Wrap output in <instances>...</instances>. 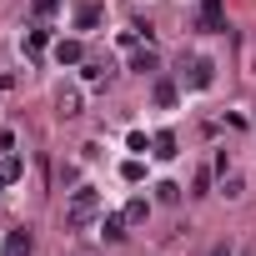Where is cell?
Listing matches in <instances>:
<instances>
[{"instance_id": "14", "label": "cell", "mask_w": 256, "mask_h": 256, "mask_svg": "<svg viewBox=\"0 0 256 256\" xmlns=\"http://www.w3.org/2000/svg\"><path fill=\"white\" fill-rule=\"evenodd\" d=\"M156 201H161V206H176V201H181V186H176V181H161V186H156Z\"/></svg>"}, {"instance_id": "9", "label": "cell", "mask_w": 256, "mask_h": 256, "mask_svg": "<svg viewBox=\"0 0 256 256\" xmlns=\"http://www.w3.org/2000/svg\"><path fill=\"white\" fill-rule=\"evenodd\" d=\"M56 106H60V116L70 120V116H80V90H60L56 96Z\"/></svg>"}, {"instance_id": "4", "label": "cell", "mask_w": 256, "mask_h": 256, "mask_svg": "<svg viewBox=\"0 0 256 256\" xmlns=\"http://www.w3.org/2000/svg\"><path fill=\"white\" fill-rule=\"evenodd\" d=\"M221 26H226L221 0H201V30H221Z\"/></svg>"}, {"instance_id": "19", "label": "cell", "mask_w": 256, "mask_h": 256, "mask_svg": "<svg viewBox=\"0 0 256 256\" xmlns=\"http://www.w3.org/2000/svg\"><path fill=\"white\" fill-rule=\"evenodd\" d=\"M0 186H10V181H6V176H0Z\"/></svg>"}, {"instance_id": "3", "label": "cell", "mask_w": 256, "mask_h": 256, "mask_svg": "<svg viewBox=\"0 0 256 256\" xmlns=\"http://www.w3.org/2000/svg\"><path fill=\"white\" fill-rule=\"evenodd\" d=\"M211 80H216V66H211L206 56H196V60H191V90H206Z\"/></svg>"}, {"instance_id": "12", "label": "cell", "mask_w": 256, "mask_h": 256, "mask_svg": "<svg viewBox=\"0 0 256 256\" xmlns=\"http://www.w3.org/2000/svg\"><path fill=\"white\" fill-rule=\"evenodd\" d=\"M76 26H80V30H96V26H100V6H80Z\"/></svg>"}, {"instance_id": "8", "label": "cell", "mask_w": 256, "mask_h": 256, "mask_svg": "<svg viewBox=\"0 0 256 256\" xmlns=\"http://www.w3.org/2000/svg\"><path fill=\"white\" fill-rule=\"evenodd\" d=\"M46 46H50V30H46V20H40V26H30V36H26V56H40Z\"/></svg>"}, {"instance_id": "2", "label": "cell", "mask_w": 256, "mask_h": 256, "mask_svg": "<svg viewBox=\"0 0 256 256\" xmlns=\"http://www.w3.org/2000/svg\"><path fill=\"white\" fill-rule=\"evenodd\" d=\"M131 70H136V76H156V70H161V56H156L151 40H146V46H131Z\"/></svg>"}, {"instance_id": "5", "label": "cell", "mask_w": 256, "mask_h": 256, "mask_svg": "<svg viewBox=\"0 0 256 256\" xmlns=\"http://www.w3.org/2000/svg\"><path fill=\"white\" fill-rule=\"evenodd\" d=\"M36 251V236L20 226V231H10V241H6V256H30Z\"/></svg>"}, {"instance_id": "7", "label": "cell", "mask_w": 256, "mask_h": 256, "mask_svg": "<svg viewBox=\"0 0 256 256\" xmlns=\"http://www.w3.org/2000/svg\"><path fill=\"white\" fill-rule=\"evenodd\" d=\"M151 156H156V161H176V156H181V151H176V136H171V131H161V136L151 141Z\"/></svg>"}, {"instance_id": "13", "label": "cell", "mask_w": 256, "mask_h": 256, "mask_svg": "<svg viewBox=\"0 0 256 256\" xmlns=\"http://www.w3.org/2000/svg\"><path fill=\"white\" fill-rule=\"evenodd\" d=\"M156 106H161V110L176 106V86H171V80H156Z\"/></svg>"}, {"instance_id": "10", "label": "cell", "mask_w": 256, "mask_h": 256, "mask_svg": "<svg viewBox=\"0 0 256 256\" xmlns=\"http://www.w3.org/2000/svg\"><path fill=\"white\" fill-rule=\"evenodd\" d=\"M100 236L106 241H126V216H106L100 221Z\"/></svg>"}, {"instance_id": "6", "label": "cell", "mask_w": 256, "mask_h": 256, "mask_svg": "<svg viewBox=\"0 0 256 256\" xmlns=\"http://www.w3.org/2000/svg\"><path fill=\"white\" fill-rule=\"evenodd\" d=\"M56 60H60V66H80V60H86V46H80V40H60V46H56Z\"/></svg>"}, {"instance_id": "18", "label": "cell", "mask_w": 256, "mask_h": 256, "mask_svg": "<svg viewBox=\"0 0 256 256\" xmlns=\"http://www.w3.org/2000/svg\"><path fill=\"white\" fill-rule=\"evenodd\" d=\"M100 80H110V70L106 66H86V86H100Z\"/></svg>"}, {"instance_id": "15", "label": "cell", "mask_w": 256, "mask_h": 256, "mask_svg": "<svg viewBox=\"0 0 256 256\" xmlns=\"http://www.w3.org/2000/svg\"><path fill=\"white\" fill-rule=\"evenodd\" d=\"M30 10H36V20H50L60 10V0H30Z\"/></svg>"}, {"instance_id": "16", "label": "cell", "mask_w": 256, "mask_h": 256, "mask_svg": "<svg viewBox=\"0 0 256 256\" xmlns=\"http://www.w3.org/2000/svg\"><path fill=\"white\" fill-rule=\"evenodd\" d=\"M120 176H126V181H131V186H136V181L146 176V166H141V161H126V166H120Z\"/></svg>"}, {"instance_id": "11", "label": "cell", "mask_w": 256, "mask_h": 256, "mask_svg": "<svg viewBox=\"0 0 256 256\" xmlns=\"http://www.w3.org/2000/svg\"><path fill=\"white\" fill-rule=\"evenodd\" d=\"M146 216H151V201H141V196H136L131 206H126V226H141Z\"/></svg>"}, {"instance_id": "17", "label": "cell", "mask_w": 256, "mask_h": 256, "mask_svg": "<svg viewBox=\"0 0 256 256\" xmlns=\"http://www.w3.org/2000/svg\"><path fill=\"white\" fill-rule=\"evenodd\" d=\"M20 171H26V166H20V156H10L6 166H0V176H6V181H20Z\"/></svg>"}, {"instance_id": "1", "label": "cell", "mask_w": 256, "mask_h": 256, "mask_svg": "<svg viewBox=\"0 0 256 256\" xmlns=\"http://www.w3.org/2000/svg\"><path fill=\"white\" fill-rule=\"evenodd\" d=\"M96 216H100V191L96 186H76L70 191V206H66V226L70 231H86Z\"/></svg>"}]
</instances>
